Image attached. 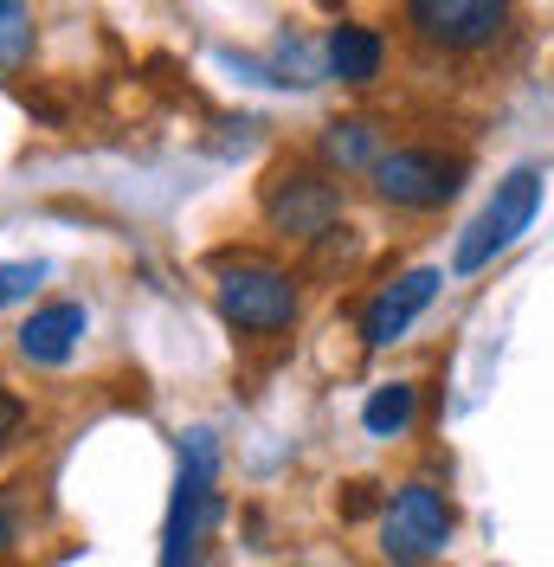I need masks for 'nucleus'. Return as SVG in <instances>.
Instances as JSON below:
<instances>
[{
  "mask_svg": "<svg viewBox=\"0 0 554 567\" xmlns=\"http://www.w3.org/2000/svg\"><path fill=\"white\" fill-rule=\"evenodd\" d=\"M535 213H542V168L522 162V168H510V175L496 181V194L484 200V213L458 233V246H451V271H458V278L484 271L490 258H503V251L535 226Z\"/></svg>",
  "mask_w": 554,
  "mask_h": 567,
  "instance_id": "obj_2",
  "label": "nucleus"
},
{
  "mask_svg": "<svg viewBox=\"0 0 554 567\" xmlns=\"http://www.w3.org/2000/svg\"><path fill=\"white\" fill-rule=\"evenodd\" d=\"M375 155H381V148H375V130H368V123H329V130H322V162H329V175H336V168H375Z\"/></svg>",
  "mask_w": 554,
  "mask_h": 567,
  "instance_id": "obj_12",
  "label": "nucleus"
},
{
  "mask_svg": "<svg viewBox=\"0 0 554 567\" xmlns=\"http://www.w3.org/2000/svg\"><path fill=\"white\" fill-rule=\"evenodd\" d=\"M258 207H265V219H271L284 239H322L342 219V187H336V175H322V168L290 162V168H277L265 181Z\"/></svg>",
  "mask_w": 554,
  "mask_h": 567,
  "instance_id": "obj_7",
  "label": "nucleus"
},
{
  "mask_svg": "<svg viewBox=\"0 0 554 567\" xmlns=\"http://www.w3.org/2000/svg\"><path fill=\"white\" fill-rule=\"evenodd\" d=\"M439 284H445V278H439L432 265L400 271L393 284H381V297H375V303H368V317H361V342H368V349H393V342H400L425 310H432Z\"/></svg>",
  "mask_w": 554,
  "mask_h": 567,
  "instance_id": "obj_8",
  "label": "nucleus"
},
{
  "mask_svg": "<svg viewBox=\"0 0 554 567\" xmlns=\"http://www.w3.org/2000/svg\"><path fill=\"white\" fill-rule=\"evenodd\" d=\"M342 509H348V516H368V509H375V484H348Z\"/></svg>",
  "mask_w": 554,
  "mask_h": 567,
  "instance_id": "obj_16",
  "label": "nucleus"
},
{
  "mask_svg": "<svg viewBox=\"0 0 554 567\" xmlns=\"http://www.w3.org/2000/svg\"><path fill=\"white\" fill-rule=\"evenodd\" d=\"M368 181H375V194H381L387 207L400 213H439L464 187V155H445V148H381L375 155V168H368Z\"/></svg>",
  "mask_w": 554,
  "mask_h": 567,
  "instance_id": "obj_6",
  "label": "nucleus"
},
{
  "mask_svg": "<svg viewBox=\"0 0 554 567\" xmlns=\"http://www.w3.org/2000/svg\"><path fill=\"white\" fill-rule=\"evenodd\" d=\"M381 59H387V39L375 33V27H361V20H342V27H329V39H322V65H329V78H342V84H375L381 78Z\"/></svg>",
  "mask_w": 554,
  "mask_h": 567,
  "instance_id": "obj_10",
  "label": "nucleus"
},
{
  "mask_svg": "<svg viewBox=\"0 0 554 567\" xmlns=\"http://www.w3.org/2000/svg\"><path fill=\"white\" fill-rule=\"evenodd\" d=\"M213 297H219V317L245 336H284L297 322V278L271 258H226Z\"/></svg>",
  "mask_w": 554,
  "mask_h": 567,
  "instance_id": "obj_3",
  "label": "nucleus"
},
{
  "mask_svg": "<svg viewBox=\"0 0 554 567\" xmlns=\"http://www.w3.org/2000/svg\"><path fill=\"white\" fill-rule=\"evenodd\" d=\"M45 278V265L39 258H20V265H0V303H20V297H33V284Z\"/></svg>",
  "mask_w": 554,
  "mask_h": 567,
  "instance_id": "obj_14",
  "label": "nucleus"
},
{
  "mask_svg": "<svg viewBox=\"0 0 554 567\" xmlns=\"http://www.w3.org/2000/svg\"><path fill=\"white\" fill-rule=\"evenodd\" d=\"M13 542H20V535H13V516H7V503H0V555H7Z\"/></svg>",
  "mask_w": 554,
  "mask_h": 567,
  "instance_id": "obj_17",
  "label": "nucleus"
},
{
  "mask_svg": "<svg viewBox=\"0 0 554 567\" xmlns=\"http://www.w3.org/2000/svg\"><path fill=\"white\" fill-rule=\"evenodd\" d=\"M419 413V388L413 381H387V388L368 393V406H361V425L375 432V439H400Z\"/></svg>",
  "mask_w": 554,
  "mask_h": 567,
  "instance_id": "obj_11",
  "label": "nucleus"
},
{
  "mask_svg": "<svg viewBox=\"0 0 554 567\" xmlns=\"http://www.w3.org/2000/svg\"><path fill=\"white\" fill-rule=\"evenodd\" d=\"M510 20H516V0H407V33L445 59L490 52L510 33Z\"/></svg>",
  "mask_w": 554,
  "mask_h": 567,
  "instance_id": "obj_5",
  "label": "nucleus"
},
{
  "mask_svg": "<svg viewBox=\"0 0 554 567\" xmlns=\"http://www.w3.org/2000/svg\"><path fill=\"white\" fill-rule=\"evenodd\" d=\"M451 529H458L451 496L439 484L413 477V484H400L387 496V509H381V555L393 567H425L451 548Z\"/></svg>",
  "mask_w": 554,
  "mask_h": 567,
  "instance_id": "obj_4",
  "label": "nucleus"
},
{
  "mask_svg": "<svg viewBox=\"0 0 554 567\" xmlns=\"http://www.w3.org/2000/svg\"><path fill=\"white\" fill-rule=\"evenodd\" d=\"M20 420H27V406H20L13 393H0V445H7L13 432H20Z\"/></svg>",
  "mask_w": 554,
  "mask_h": 567,
  "instance_id": "obj_15",
  "label": "nucleus"
},
{
  "mask_svg": "<svg viewBox=\"0 0 554 567\" xmlns=\"http://www.w3.org/2000/svg\"><path fill=\"white\" fill-rule=\"evenodd\" d=\"M33 59V0H0V71Z\"/></svg>",
  "mask_w": 554,
  "mask_h": 567,
  "instance_id": "obj_13",
  "label": "nucleus"
},
{
  "mask_svg": "<svg viewBox=\"0 0 554 567\" xmlns=\"http://www.w3.org/2000/svg\"><path fill=\"white\" fill-rule=\"evenodd\" d=\"M213 523H219V439L207 425H194L181 432V471H174L168 523H162V567H201Z\"/></svg>",
  "mask_w": 554,
  "mask_h": 567,
  "instance_id": "obj_1",
  "label": "nucleus"
},
{
  "mask_svg": "<svg viewBox=\"0 0 554 567\" xmlns=\"http://www.w3.org/2000/svg\"><path fill=\"white\" fill-rule=\"evenodd\" d=\"M84 303H39L33 317L20 322V354L27 361H39V368H65L71 354H78V342H84Z\"/></svg>",
  "mask_w": 554,
  "mask_h": 567,
  "instance_id": "obj_9",
  "label": "nucleus"
}]
</instances>
